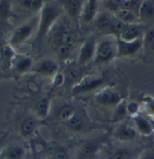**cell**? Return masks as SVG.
<instances>
[{
  "mask_svg": "<svg viewBox=\"0 0 154 159\" xmlns=\"http://www.w3.org/2000/svg\"><path fill=\"white\" fill-rule=\"evenodd\" d=\"M142 42L139 39L133 41H124L118 39V51L120 55H130L139 51Z\"/></svg>",
  "mask_w": 154,
  "mask_h": 159,
  "instance_id": "cell-3",
  "label": "cell"
},
{
  "mask_svg": "<svg viewBox=\"0 0 154 159\" xmlns=\"http://www.w3.org/2000/svg\"><path fill=\"white\" fill-rule=\"evenodd\" d=\"M135 135V131L127 125H122L117 131V136L122 139H128Z\"/></svg>",
  "mask_w": 154,
  "mask_h": 159,
  "instance_id": "cell-15",
  "label": "cell"
},
{
  "mask_svg": "<svg viewBox=\"0 0 154 159\" xmlns=\"http://www.w3.org/2000/svg\"><path fill=\"white\" fill-rule=\"evenodd\" d=\"M103 82L102 78L95 77V76H86L82 79L80 83L77 84L73 88V92L75 93H80V92H88L90 90L94 89L97 87L100 86Z\"/></svg>",
  "mask_w": 154,
  "mask_h": 159,
  "instance_id": "cell-2",
  "label": "cell"
},
{
  "mask_svg": "<svg viewBox=\"0 0 154 159\" xmlns=\"http://www.w3.org/2000/svg\"><path fill=\"white\" fill-rule=\"evenodd\" d=\"M120 1H117V0H111V1H108L106 2V7L108 10H117L120 9Z\"/></svg>",
  "mask_w": 154,
  "mask_h": 159,
  "instance_id": "cell-31",
  "label": "cell"
},
{
  "mask_svg": "<svg viewBox=\"0 0 154 159\" xmlns=\"http://www.w3.org/2000/svg\"><path fill=\"white\" fill-rule=\"evenodd\" d=\"M134 152L127 148H119L110 153L108 159H133Z\"/></svg>",
  "mask_w": 154,
  "mask_h": 159,
  "instance_id": "cell-11",
  "label": "cell"
},
{
  "mask_svg": "<svg viewBox=\"0 0 154 159\" xmlns=\"http://www.w3.org/2000/svg\"><path fill=\"white\" fill-rule=\"evenodd\" d=\"M139 1H132V0H123L120 1V10H129V11H134V10L140 7L141 3Z\"/></svg>",
  "mask_w": 154,
  "mask_h": 159,
  "instance_id": "cell-21",
  "label": "cell"
},
{
  "mask_svg": "<svg viewBox=\"0 0 154 159\" xmlns=\"http://www.w3.org/2000/svg\"><path fill=\"white\" fill-rule=\"evenodd\" d=\"M61 40L62 44L71 46L73 43V36L69 30L68 29H64L61 33Z\"/></svg>",
  "mask_w": 154,
  "mask_h": 159,
  "instance_id": "cell-26",
  "label": "cell"
},
{
  "mask_svg": "<svg viewBox=\"0 0 154 159\" xmlns=\"http://www.w3.org/2000/svg\"><path fill=\"white\" fill-rule=\"evenodd\" d=\"M70 49H71V46H68V45H64V44H61V46L58 48V52L59 56L64 58L66 56L69 54Z\"/></svg>",
  "mask_w": 154,
  "mask_h": 159,
  "instance_id": "cell-30",
  "label": "cell"
},
{
  "mask_svg": "<svg viewBox=\"0 0 154 159\" xmlns=\"http://www.w3.org/2000/svg\"><path fill=\"white\" fill-rule=\"evenodd\" d=\"M112 18L107 14H102L98 19V27L102 31L110 30Z\"/></svg>",
  "mask_w": 154,
  "mask_h": 159,
  "instance_id": "cell-19",
  "label": "cell"
},
{
  "mask_svg": "<svg viewBox=\"0 0 154 159\" xmlns=\"http://www.w3.org/2000/svg\"><path fill=\"white\" fill-rule=\"evenodd\" d=\"M95 41L93 37H90L84 43L80 50V61L85 63L90 60L95 54Z\"/></svg>",
  "mask_w": 154,
  "mask_h": 159,
  "instance_id": "cell-5",
  "label": "cell"
},
{
  "mask_svg": "<svg viewBox=\"0 0 154 159\" xmlns=\"http://www.w3.org/2000/svg\"><path fill=\"white\" fill-rule=\"evenodd\" d=\"M32 64V61L30 58H24L19 60L17 63V70L19 72H24L27 70Z\"/></svg>",
  "mask_w": 154,
  "mask_h": 159,
  "instance_id": "cell-27",
  "label": "cell"
},
{
  "mask_svg": "<svg viewBox=\"0 0 154 159\" xmlns=\"http://www.w3.org/2000/svg\"><path fill=\"white\" fill-rule=\"evenodd\" d=\"M113 56V48L112 43L108 40L101 43L97 50V60L100 61H108Z\"/></svg>",
  "mask_w": 154,
  "mask_h": 159,
  "instance_id": "cell-4",
  "label": "cell"
},
{
  "mask_svg": "<svg viewBox=\"0 0 154 159\" xmlns=\"http://www.w3.org/2000/svg\"><path fill=\"white\" fill-rule=\"evenodd\" d=\"M52 159H68V157L64 151H58L54 153Z\"/></svg>",
  "mask_w": 154,
  "mask_h": 159,
  "instance_id": "cell-34",
  "label": "cell"
},
{
  "mask_svg": "<svg viewBox=\"0 0 154 159\" xmlns=\"http://www.w3.org/2000/svg\"><path fill=\"white\" fill-rule=\"evenodd\" d=\"M49 110V102L47 99H42L39 102L36 106V110L39 116L44 117L47 115Z\"/></svg>",
  "mask_w": 154,
  "mask_h": 159,
  "instance_id": "cell-22",
  "label": "cell"
},
{
  "mask_svg": "<svg viewBox=\"0 0 154 159\" xmlns=\"http://www.w3.org/2000/svg\"><path fill=\"white\" fill-rule=\"evenodd\" d=\"M80 70L78 68L75 67H70L68 70H67V77L68 80H76L80 76Z\"/></svg>",
  "mask_w": 154,
  "mask_h": 159,
  "instance_id": "cell-29",
  "label": "cell"
},
{
  "mask_svg": "<svg viewBox=\"0 0 154 159\" xmlns=\"http://www.w3.org/2000/svg\"><path fill=\"white\" fill-rule=\"evenodd\" d=\"M31 32H32V27L29 25H25L18 28L16 30L15 33L14 34V36L12 38V43L14 44L20 43L30 36Z\"/></svg>",
  "mask_w": 154,
  "mask_h": 159,
  "instance_id": "cell-10",
  "label": "cell"
},
{
  "mask_svg": "<svg viewBox=\"0 0 154 159\" xmlns=\"http://www.w3.org/2000/svg\"><path fill=\"white\" fill-rule=\"evenodd\" d=\"M24 156V151L21 147H11L5 154L6 159H22Z\"/></svg>",
  "mask_w": 154,
  "mask_h": 159,
  "instance_id": "cell-17",
  "label": "cell"
},
{
  "mask_svg": "<svg viewBox=\"0 0 154 159\" xmlns=\"http://www.w3.org/2000/svg\"><path fill=\"white\" fill-rule=\"evenodd\" d=\"M96 98L99 103L112 105V104L118 103L120 100V96L118 93L107 90L98 93L96 95Z\"/></svg>",
  "mask_w": 154,
  "mask_h": 159,
  "instance_id": "cell-6",
  "label": "cell"
},
{
  "mask_svg": "<svg viewBox=\"0 0 154 159\" xmlns=\"http://www.w3.org/2000/svg\"><path fill=\"white\" fill-rule=\"evenodd\" d=\"M118 18L122 20L124 23L125 22H132L135 18L134 13L132 11L125 10H120L118 11Z\"/></svg>",
  "mask_w": 154,
  "mask_h": 159,
  "instance_id": "cell-23",
  "label": "cell"
},
{
  "mask_svg": "<svg viewBox=\"0 0 154 159\" xmlns=\"http://www.w3.org/2000/svg\"><path fill=\"white\" fill-rule=\"evenodd\" d=\"M73 115H74V108L72 106H64L60 110V118L62 120H68Z\"/></svg>",
  "mask_w": 154,
  "mask_h": 159,
  "instance_id": "cell-25",
  "label": "cell"
},
{
  "mask_svg": "<svg viewBox=\"0 0 154 159\" xmlns=\"http://www.w3.org/2000/svg\"><path fill=\"white\" fill-rule=\"evenodd\" d=\"M57 68H58V66L54 61L46 59L39 62L36 66L35 70L38 73H42V74H51L56 71Z\"/></svg>",
  "mask_w": 154,
  "mask_h": 159,
  "instance_id": "cell-9",
  "label": "cell"
},
{
  "mask_svg": "<svg viewBox=\"0 0 154 159\" xmlns=\"http://www.w3.org/2000/svg\"><path fill=\"white\" fill-rule=\"evenodd\" d=\"M126 25H125V23L120 20L118 17H115V18H112L110 30L116 34H121L124 29H125Z\"/></svg>",
  "mask_w": 154,
  "mask_h": 159,
  "instance_id": "cell-20",
  "label": "cell"
},
{
  "mask_svg": "<svg viewBox=\"0 0 154 159\" xmlns=\"http://www.w3.org/2000/svg\"><path fill=\"white\" fill-rule=\"evenodd\" d=\"M127 110H128V111L130 112V113H134V112H135V110H137V106L134 103L130 104V105L127 107Z\"/></svg>",
  "mask_w": 154,
  "mask_h": 159,
  "instance_id": "cell-35",
  "label": "cell"
},
{
  "mask_svg": "<svg viewBox=\"0 0 154 159\" xmlns=\"http://www.w3.org/2000/svg\"><path fill=\"white\" fill-rule=\"evenodd\" d=\"M141 33V29L139 26L134 25H127L120 34V39L124 41H133L138 39Z\"/></svg>",
  "mask_w": 154,
  "mask_h": 159,
  "instance_id": "cell-8",
  "label": "cell"
},
{
  "mask_svg": "<svg viewBox=\"0 0 154 159\" xmlns=\"http://www.w3.org/2000/svg\"><path fill=\"white\" fill-rule=\"evenodd\" d=\"M99 148L98 142H87L83 145L80 151V158L81 159H93L95 157Z\"/></svg>",
  "mask_w": 154,
  "mask_h": 159,
  "instance_id": "cell-7",
  "label": "cell"
},
{
  "mask_svg": "<svg viewBox=\"0 0 154 159\" xmlns=\"http://www.w3.org/2000/svg\"><path fill=\"white\" fill-rule=\"evenodd\" d=\"M139 159H154V154L149 153V154L142 155Z\"/></svg>",
  "mask_w": 154,
  "mask_h": 159,
  "instance_id": "cell-36",
  "label": "cell"
},
{
  "mask_svg": "<svg viewBox=\"0 0 154 159\" xmlns=\"http://www.w3.org/2000/svg\"><path fill=\"white\" fill-rule=\"evenodd\" d=\"M22 4L25 7L32 10H39L42 6V1H36V0H28V1H23Z\"/></svg>",
  "mask_w": 154,
  "mask_h": 159,
  "instance_id": "cell-28",
  "label": "cell"
},
{
  "mask_svg": "<svg viewBox=\"0 0 154 159\" xmlns=\"http://www.w3.org/2000/svg\"><path fill=\"white\" fill-rule=\"evenodd\" d=\"M135 122L137 124L138 128L142 133L148 134L151 132V127L149 125V122L142 117H137L135 118Z\"/></svg>",
  "mask_w": 154,
  "mask_h": 159,
  "instance_id": "cell-24",
  "label": "cell"
},
{
  "mask_svg": "<svg viewBox=\"0 0 154 159\" xmlns=\"http://www.w3.org/2000/svg\"><path fill=\"white\" fill-rule=\"evenodd\" d=\"M3 58H4V50L0 47V64H1V62H2Z\"/></svg>",
  "mask_w": 154,
  "mask_h": 159,
  "instance_id": "cell-37",
  "label": "cell"
},
{
  "mask_svg": "<svg viewBox=\"0 0 154 159\" xmlns=\"http://www.w3.org/2000/svg\"><path fill=\"white\" fill-rule=\"evenodd\" d=\"M64 6L66 11L68 13L69 15L76 17V15H78L81 8V2L76 0H69L64 2Z\"/></svg>",
  "mask_w": 154,
  "mask_h": 159,
  "instance_id": "cell-14",
  "label": "cell"
},
{
  "mask_svg": "<svg viewBox=\"0 0 154 159\" xmlns=\"http://www.w3.org/2000/svg\"><path fill=\"white\" fill-rule=\"evenodd\" d=\"M67 125H68L70 129H73V130L79 131L83 128V120H82L80 116L74 114L68 120H67Z\"/></svg>",
  "mask_w": 154,
  "mask_h": 159,
  "instance_id": "cell-18",
  "label": "cell"
},
{
  "mask_svg": "<svg viewBox=\"0 0 154 159\" xmlns=\"http://www.w3.org/2000/svg\"><path fill=\"white\" fill-rule=\"evenodd\" d=\"M2 139H0V143H1V142H2Z\"/></svg>",
  "mask_w": 154,
  "mask_h": 159,
  "instance_id": "cell-38",
  "label": "cell"
},
{
  "mask_svg": "<svg viewBox=\"0 0 154 159\" xmlns=\"http://www.w3.org/2000/svg\"><path fill=\"white\" fill-rule=\"evenodd\" d=\"M97 7H98L97 1H95V0L88 1L87 3L85 6L84 9H83V18L85 21H90L94 18L95 14H96Z\"/></svg>",
  "mask_w": 154,
  "mask_h": 159,
  "instance_id": "cell-12",
  "label": "cell"
},
{
  "mask_svg": "<svg viewBox=\"0 0 154 159\" xmlns=\"http://www.w3.org/2000/svg\"><path fill=\"white\" fill-rule=\"evenodd\" d=\"M36 128V121L32 118H28L21 125V133L24 135H29L33 132Z\"/></svg>",
  "mask_w": 154,
  "mask_h": 159,
  "instance_id": "cell-16",
  "label": "cell"
},
{
  "mask_svg": "<svg viewBox=\"0 0 154 159\" xmlns=\"http://www.w3.org/2000/svg\"><path fill=\"white\" fill-rule=\"evenodd\" d=\"M139 14L142 17L149 19L154 15V3L151 1H145L141 3L139 7Z\"/></svg>",
  "mask_w": 154,
  "mask_h": 159,
  "instance_id": "cell-13",
  "label": "cell"
},
{
  "mask_svg": "<svg viewBox=\"0 0 154 159\" xmlns=\"http://www.w3.org/2000/svg\"><path fill=\"white\" fill-rule=\"evenodd\" d=\"M146 41L149 46L154 48V30H150L147 32Z\"/></svg>",
  "mask_w": 154,
  "mask_h": 159,
  "instance_id": "cell-33",
  "label": "cell"
},
{
  "mask_svg": "<svg viewBox=\"0 0 154 159\" xmlns=\"http://www.w3.org/2000/svg\"><path fill=\"white\" fill-rule=\"evenodd\" d=\"M58 16V10L51 6L44 7L41 13L40 24L39 29V36L42 37L46 33L49 28L52 25L54 20Z\"/></svg>",
  "mask_w": 154,
  "mask_h": 159,
  "instance_id": "cell-1",
  "label": "cell"
},
{
  "mask_svg": "<svg viewBox=\"0 0 154 159\" xmlns=\"http://www.w3.org/2000/svg\"><path fill=\"white\" fill-rule=\"evenodd\" d=\"M9 10V4L6 1L0 2V17H4L7 14Z\"/></svg>",
  "mask_w": 154,
  "mask_h": 159,
  "instance_id": "cell-32",
  "label": "cell"
}]
</instances>
